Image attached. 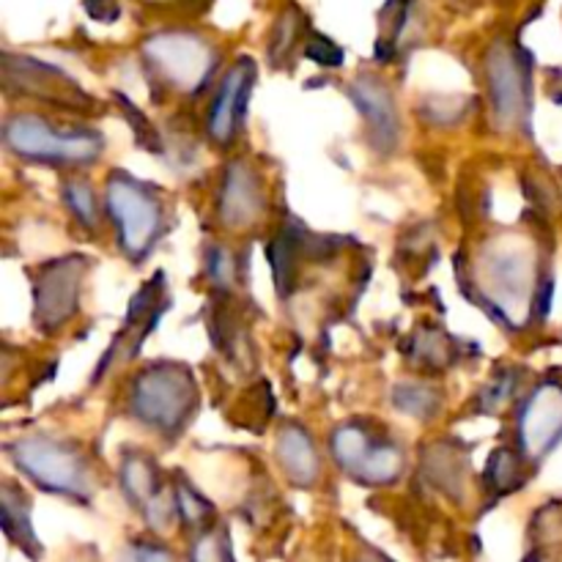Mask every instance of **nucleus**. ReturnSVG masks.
Returning <instances> with one entry per match:
<instances>
[{
    "label": "nucleus",
    "instance_id": "c85d7f7f",
    "mask_svg": "<svg viewBox=\"0 0 562 562\" xmlns=\"http://www.w3.org/2000/svg\"><path fill=\"white\" fill-rule=\"evenodd\" d=\"M206 272L214 280V285L220 289H228L231 280H234V258L228 256L225 247H209L206 250Z\"/></svg>",
    "mask_w": 562,
    "mask_h": 562
},
{
    "label": "nucleus",
    "instance_id": "1a4fd4ad",
    "mask_svg": "<svg viewBox=\"0 0 562 562\" xmlns=\"http://www.w3.org/2000/svg\"><path fill=\"white\" fill-rule=\"evenodd\" d=\"M86 269L88 261L80 252L55 258L38 269L33 280V318L42 333H55L75 316Z\"/></svg>",
    "mask_w": 562,
    "mask_h": 562
},
{
    "label": "nucleus",
    "instance_id": "7ed1b4c3",
    "mask_svg": "<svg viewBox=\"0 0 562 562\" xmlns=\"http://www.w3.org/2000/svg\"><path fill=\"white\" fill-rule=\"evenodd\" d=\"M3 143L16 157L31 159V162L58 165V168H77V165L97 162L104 148L99 132H58L49 121L31 113H16L5 119Z\"/></svg>",
    "mask_w": 562,
    "mask_h": 562
},
{
    "label": "nucleus",
    "instance_id": "5701e85b",
    "mask_svg": "<svg viewBox=\"0 0 562 562\" xmlns=\"http://www.w3.org/2000/svg\"><path fill=\"white\" fill-rule=\"evenodd\" d=\"M300 31H302V14L294 9V5H289V9L280 14V20L274 22L272 38H269V60H272V66H280V60L291 58L296 38H300Z\"/></svg>",
    "mask_w": 562,
    "mask_h": 562
},
{
    "label": "nucleus",
    "instance_id": "20e7f679",
    "mask_svg": "<svg viewBox=\"0 0 562 562\" xmlns=\"http://www.w3.org/2000/svg\"><path fill=\"white\" fill-rule=\"evenodd\" d=\"M9 453L16 470L25 472L42 492L91 503V472L86 459L69 445L49 437H25L9 445Z\"/></svg>",
    "mask_w": 562,
    "mask_h": 562
},
{
    "label": "nucleus",
    "instance_id": "4be33fe9",
    "mask_svg": "<svg viewBox=\"0 0 562 562\" xmlns=\"http://www.w3.org/2000/svg\"><path fill=\"white\" fill-rule=\"evenodd\" d=\"M486 483L492 486L494 494H510L514 488L521 486V464L514 456V450H494L486 467Z\"/></svg>",
    "mask_w": 562,
    "mask_h": 562
},
{
    "label": "nucleus",
    "instance_id": "b1692460",
    "mask_svg": "<svg viewBox=\"0 0 562 562\" xmlns=\"http://www.w3.org/2000/svg\"><path fill=\"white\" fill-rule=\"evenodd\" d=\"M64 201L66 206L71 209L77 220H80L82 228H97L99 223V212H97V201H93L91 184L86 179H69L64 184Z\"/></svg>",
    "mask_w": 562,
    "mask_h": 562
},
{
    "label": "nucleus",
    "instance_id": "bb28decb",
    "mask_svg": "<svg viewBox=\"0 0 562 562\" xmlns=\"http://www.w3.org/2000/svg\"><path fill=\"white\" fill-rule=\"evenodd\" d=\"M516 390V373L514 371H505V373H497V379H494L492 384H486L481 393V412H497L499 406L508 404L510 395H514Z\"/></svg>",
    "mask_w": 562,
    "mask_h": 562
},
{
    "label": "nucleus",
    "instance_id": "7c9ffc66",
    "mask_svg": "<svg viewBox=\"0 0 562 562\" xmlns=\"http://www.w3.org/2000/svg\"><path fill=\"white\" fill-rule=\"evenodd\" d=\"M86 11L99 22H113L119 16V3L115 0H86Z\"/></svg>",
    "mask_w": 562,
    "mask_h": 562
},
{
    "label": "nucleus",
    "instance_id": "423d86ee",
    "mask_svg": "<svg viewBox=\"0 0 562 562\" xmlns=\"http://www.w3.org/2000/svg\"><path fill=\"white\" fill-rule=\"evenodd\" d=\"M494 124L499 130H530V53L497 42L486 58Z\"/></svg>",
    "mask_w": 562,
    "mask_h": 562
},
{
    "label": "nucleus",
    "instance_id": "393cba45",
    "mask_svg": "<svg viewBox=\"0 0 562 562\" xmlns=\"http://www.w3.org/2000/svg\"><path fill=\"white\" fill-rule=\"evenodd\" d=\"M453 450H448L445 445H437V450H431V456L426 459V470L431 481H437L439 488L453 494L456 483L461 481V464L456 456H450Z\"/></svg>",
    "mask_w": 562,
    "mask_h": 562
},
{
    "label": "nucleus",
    "instance_id": "9d476101",
    "mask_svg": "<svg viewBox=\"0 0 562 562\" xmlns=\"http://www.w3.org/2000/svg\"><path fill=\"white\" fill-rule=\"evenodd\" d=\"M3 77L9 93H22V97H33L38 102L55 104V108L77 110V113H86L93 108V99L66 71H60L53 64H42L31 55L5 53Z\"/></svg>",
    "mask_w": 562,
    "mask_h": 562
},
{
    "label": "nucleus",
    "instance_id": "412c9836",
    "mask_svg": "<svg viewBox=\"0 0 562 562\" xmlns=\"http://www.w3.org/2000/svg\"><path fill=\"white\" fill-rule=\"evenodd\" d=\"M393 404L398 406L404 415L417 417V420H431L439 412L442 398L437 395V390L426 387V384H398L393 390Z\"/></svg>",
    "mask_w": 562,
    "mask_h": 562
},
{
    "label": "nucleus",
    "instance_id": "f03ea898",
    "mask_svg": "<svg viewBox=\"0 0 562 562\" xmlns=\"http://www.w3.org/2000/svg\"><path fill=\"white\" fill-rule=\"evenodd\" d=\"M108 214L113 217L115 236L130 261L140 263L165 234V206L157 195V187L132 179L124 170L108 176Z\"/></svg>",
    "mask_w": 562,
    "mask_h": 562
},
{
    "label": "nucleus",
    "instance_id": "9b49d317",
    "mask_svg": "<svg viewBox=\"0 0 562 562\" xmlns=\"http://www.w3.org/2000/svg\"><path fill=\"white\" fill-rule=\"evenodd\" d=\"M168 311V294H165V274L159 272L157 278L148 280L146 285H140L135 296H132L130 313H126V322L121 327V333L115 335L113 346L108 349V355L99 362L97 379L102 376L108 368H113L110 362H126L135 360L137 351H140L143 340L151 335V329H157L159 318Z\"/></svg>",
    "mask_w": 562,
    "mask_h": 562
},
{
    "label": "nucleus",
    "instance_id": "2eb2a0df",
    "mask_svg": "<svg viewBox=\"0 0 562 562\" xmlns=\"http://www.w3.org/2000/svg\"><path fill=\"white\" fill-rule=\"evenodd\" d=\"M263 190L256 170L245 162L228 165L220 190V220L228 228H247L261 217Z\"/></svg>",
    "mask_w": 562,
    "mask_h": 562
},
{
    "label": "nucleus",
    "instance_id": "a211bd4d",
    "mask_svg": "<svg viewBox=\"0 0 562 562\" xmlns=\"http://www.w3.org/2000/svg\"><path fill=\"white\" fill-rule=\"evenodd\" d=\"M0 525L5 538L22 549L31 558H38L36 532L31 525V503L14 483H3V497H0Z\"/></svg>",
    "mask_w": 562,
    "mask_h": 562
},
{
    "label": "nucleus",
    "instance_id": "f8f14e48",
    "mask_svg": "<svg viewBox=\"0 0 562 562\" xmlns=\"http://www.w3.org/2000/svg\"><path fill=\"white\" fill-rule=\"evenodd\" d=\"M562 439V384L547 382L530 393L519 412V445L527 461L538 464Z\"/></svg>",
    "mask_w": 562,
    "mask_h": 562
},
{
    "label": "nucleus",
    "instance_id": "6ab92c4d",
    "mask_svg": "<svg viewBox=\"0 0 562 562\" xmlns=\"http://www.w3.org/2000/svg\"><path fill=\"white\" fill-rule=\"evenodd\" d=\"M456 340H450L442 329L437 327H420L415 333V360L428 368H448L456 360Z\"/></svg>",
    "mask_w": 562,
    "mask_h": 562
},
{
    "label": "nucleus",
    "instance_id": "0eeeda50",
    "mask_svg": "<svg viewBox=\"0 0 562 562\" xmlns=\"http://www.w3.org/2000/svg\"><path fill=\"white\" fill-rule=\"evenodd\" d=\"M333 456L340 470L366 486H387L404 470V453L384 434L349 423L333 434Z\"/></svg>",
    "mask_w": 562,
    "mask_h": 562
},
{
    "label": "nucleus",
    "instance_id": "c756f323",
    "mask_svg": "<svg viewBox=\"0 0 562 562\" xmlns=\"http://www.w3.org/2000/svg\"><path fill=\"white\" fill-rule=\"evenodd\" d=\"M192 558L195 560H231L234 558L228 549V536H225V530L223 532L220 530L206 532V536L195 543V549H192Z\"/></svg>",
    "mask_w": 562,
    "mask_h": 562
},
{
    "label": "nucleus",
    "instance_id": "aec40b11",
    "mask_svg": "<svg viewBox=\"0 0 562 562\" xmlns=\"http://www.w3.org/2000/svg\"><path fill=\"white\" fill-rule=\"evenodd\" d=\"M173 503H176V516H179L181 525H184L187 530H206V527H212V519H214L212 503L203 499L187 481H179V486H176V494H173Z\"/></svg>",
    "mask_w": 562,
    "mask_h": 562
},
{
    "label": "nucleus",
    "instance_id": "a878e982",
    "mask_svg": "<svg viewBox=\"0 0 562 562\" xmlns=\"http://www.w3.org/2000/svg\"><path fill=\"white\" fill-rule=\"evenodd\" d=\"M115 99H119V108L124 110L126 121H130L132 132H135V140L140 143L143 148H148V151H162V143H159L157 132H154V126L148 124L146 115H143V110L135 108L124 93H115Z\"/></svg>",
    "mask_w": 562,
    "mask_h": 562
},
{
    "label": "nucleus",
    "instance_id": "4468645a",
    "mask_svg": "<svg viewBox=\"0 0 562 562\" xmlns=\"http://www.w3.org/2000/svg\"><path fill=\"white\" fill-rule=\"evenodd\" d=\"M349 97L368 121L373 148L382 154L393 151L398 146V110L390 88L379 77H360L351 82Z\"/></svg>",
    "mask_w": 562,
    "mask_h": 562
},
{
    "label": "nucleus",
    "instance_id": "6e6552de",
    "mask_svg": "<svg viewBox=\"0 0 562 562\" xmlns=\"http://www.w3.org/2000/svg\"><path fill=\"white\" fill-rule=\"evenodd\" d=\"M536 269H532V258L527 256V250H519L514 241H494L486 252V289L481 294L472 296V302H477L481 307H486L497 324L514 329L510 324L508 311H505V300L510 305H519V302H532V280Z\"/></svg>",
    "mask_w": 562,
    "mask_h": 562
},
{
    "label": "nucleus",
    "instance_id": "39448f33",
    "mask_svg": "<svg viewBox=\"0 0 562 562\" xmlns=\"http://www.w3.org/2000/svg\"><path fill=\"white\" fill-rule=\"evenodd\" d=\"M154 75L181 93H201L217 69V53L198 33H154L143 44Z\"/></svg>",
    "mask_w": 562,
    "mask_h": 562
},
{
    "label": "nucleus",
    "instance_id": "dca6fc26",
    "mask_svg": "<svg viewBox=\"0 0 562 562\" xmlns=\"http://www.w3.org/2000/svg\"><path fill=\"white\" fill-rule=\"evenodd\" d=\"M121 486H124L126 499L137 510L148 516V521L157 527L168 525V514H162V505H168V497L159 492V472L157 464L146 456H130L121 467Z\"/></svg>",
    "mask_w": 562,
    "mask_h": 562
},
{
    "label": "nucleus",
    "instance_id": "cd10ccee",
    "mask_svg": "<svg viewBox=\"0 0 562 562\" xmlns=\"http://www.w3.org/2000/svg\"><path fill=\"white\" fill-rule=\"evenodd\" d=\"M305 55L311 60H316V64L333 66V69L344 64V49H340L335 42H329L324 33H311V36H307Z\"/></svg>",
    "mask_w": 562,
    "mask_h": 562
},
{
    "label": "nucleus",
    "instance_id": "ddd939ff",
    "mask_svg": "<svg viewBox=\"0 0 562 562\" xmlns=\"http://www.w3.org/2000/svg\"><path fill=\"white\" fill-rule=\"evenodd\" d=\"M252 86H256V64L250 58H241L225 71L220 80V91L214 97L212 110H209V135L220 146H228L239 132L241 121L247 113V99H250Z\"/></svg>",
    "mask_w": 562,
    "mask_h": 562
},
{
    "label": "nucleus",
    "instance_id": "2f4dec72",
    "mask_svg": "<svg viewBox=\"0 0 562 562\" xmlns=\"http://www.w3.org/2000/svg\"><path fill=\"white\" fill-rule=\"evenodd\" d=\"M132 558H143V560H168L170 554L165 549H132Z\"/></svg>",
    "mask_w": 562,
    "mask_h": 562
},
{
    "label": "nucleus",
    "instance_id": "f257e3e1",
    "mask_svg": "<svg viewBox=\"0 0 562 562\" xmlns=\"http://www.w3.org/2000/svg\"><path fill=\"white\" fill-rule=\"evenodd\" d=\"M198 404L201 395H198L195 376L181 362L148 366L132 384V415L162 437H179L195 417Z\"/></svg>",
    "mask_w": 562,
    "mask_h": 562
},
{
    "label": "nucleus",
    "instance_id": "f3484780",
    "mask_svg": "<svg viewBox=\"0 0 562 562\" xmlns=\"http://www.w3.org/2000/svg\"><path fill=\"white\" fill-rule=\"evenodd\" d=\"M274 450H278L280 467L294 486H316L318 475H322V459H318L313 439L300 426H285L278 434Z\"/></svg>",
    "mask_w": 562,
    "mask_h": 562
}]
</instances>
